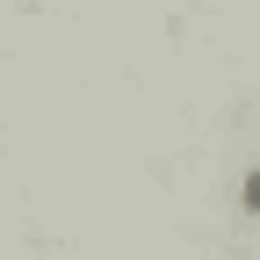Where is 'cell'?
<instances>
[{"label": "cell", "mask_w": 260, "mask_h": 260, "mask_svg": "<svg viewBox=\"0 0 260 260\" xmlns=\"http://www.w3.org/2000/svg\"><path fill=\"white\" fill-rule=\"evenodd\" d=\"M246 210H260V174H253V181H246Z\"/></svg>", "instance_id": "1"}]
</instances>
